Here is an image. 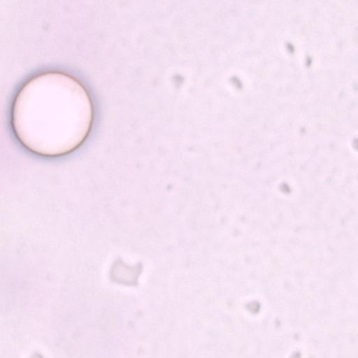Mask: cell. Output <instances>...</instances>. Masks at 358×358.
Listing matches in <instances>:
<instances>
[{"label":"cell","mask_w":358,"mask_h":358,"mask_svg":"<svg viewBox=\"0 0 358 358\" xmlns=\"http://www.w3.org/2000/svg\"><path fill=\"white\" fill-rule=\"evenodd\" d=\"M92 121L88 92L78 80L60 72H45L27 81L12 109V125L19 141L44 156H59L77 148Z\"/></svg>","instance_id":"6da1fadb"}]
</instances>
